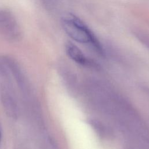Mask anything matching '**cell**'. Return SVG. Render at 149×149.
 I'll list each match as a JSON object with an SVG mask.
<instances>
[{"label":"cell","instance_id":"5b68a950","mask_svg":"<svg viewBox=\"0 0 149 149\" xmlns=\"http://www.w3.org/2000/svg\"><path fill=\"white\" fill-rule=\"evenodd\" d=\"M1 138H2V134H1V131L0 129V143H1Z\"/></svg>","mask_w":149,"mask_h":149},{"label":"cell","instance_id":"6da1fadb","mask_svg":"<svg viewBox=\"0 0 149 149\" xmlns=\"http://www.w3.org/2000/svg\"><path fill=\"white\" fill-rule=\"evenodd\" d=\"M61 24L65 33L73 40L82 44H90L100 48L99 44L91 30L76 16L68 13L64 15Z\"/></svg>","mask_w":149,"mask_h":149},{"label":"cell","instance_id":"7a4b0ae2","mask_svg":"<svg viewBox=\"0 0 149 149\" xmlns=\"http://www.w3.org/2000/svg\"><path fill=\"white\" fill-rule=\"evenodd\" d=\"M12 77V74L0 76V98L6 115L16 119L19 115V107Z\"/></svg>","mask_w":149,"mask_h":149},{"label":"cell","instance_id":"277c9868","mask_svg":"<svg viewBox=\"0 0 149 149\" xmlns=\"http://www.w3.org/2000/svg\"><path fill=\"white\" fill-rule=\"evenodd\" d=\"M65 49L69 57L77 63L86 65L88 63V60L83 52L73 43L68 42L65 46Z\"/></svg>","mask_w":149,"mask_h":149},{"label":"cell","instance_id":"3957f363","mask_svg":"<svg viewBox=\"0 0 149 149\" xmlns=\"http://www.w3.org/2000/svg\"><path fill=\"white\" fill-rule=\"evenodd\" d=\"M0 34L8 38L19 36V27L13 16L9 13L0 12Z\"/></svg>","mask_w":149,"mask_h":149}]
</instances>
